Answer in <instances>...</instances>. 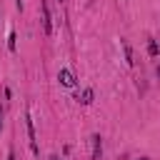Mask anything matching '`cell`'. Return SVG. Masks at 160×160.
I'll return each mask as SVG.
<instances>
[{"instance_id":"obj_1","label":"cell","mask_w":160,"mask_h":160,"mask_svg":"<svg viewBox=\"0 0 160 160\" xmlns=\"http://www.w3.org/2000/svg\"><path fill=\"white\" fill-rule=\"evenodd\" d=\"M58 80H60L65 88H75V75H72V70H68V68H62V70L58 72Z\"/></svg>"},{"instance_id":"obj_2","label":"cell","mask_w":160,"mask_h":160,"mask_svg":"<svg viewBox=\"0 0 160 160\" xmlns=\"http://www.w3.org/2000/svg\"><path fill=\"white\" fill-rule=\"evenodd\" d=\"M25 122H28V135H30V148H32V152H38V142H35V125H32V118H30V112H28V118H25Z\"/></svg>"},{"instance_id":"obj_3","label":"cell","mask_w":160,"mask_h":160,"mask_svg":"<svg viewBox=\"0 0 160 160\" xmlns=\"http://www.w3.org/2000/svg\"><path fill=\"white\" fill-rule=\"evenodd\" d=\"M100 152H102V148H100V135H92V160H100Z\"/></svg>"},{"instance_id":"obj_4","label":"cell","mask_w":160,"mask_h":160,"mask_svg":"<svg viewBox=\"0 0 160 160\" xmlns=\"http://www.w3.org/2000/svg\"><path fill=\"white\" fill-rule=\"evenodd\" d=\"M42 25H45V32L50 35V32H52V25H50V12H48L45 5H42Z\"/></svg>"},{"instance_id":"obj_5","label":"cell","mask_w":160,"mask_h":160,"mask_svg":"<svg viewBox=\"0 0 160 160\" xmlns=\"http://www.w3.org/2000/svg\"><path fill=\"white\" fill-rule=\"evenodd\" d=\"M122 48H125V60H128V65H132V48H130V42L122 40Z\"/></svg>"},{"instance_id":"obj_6","label":"cell","mask_w":160,"mask_h":160,"mask_svg":"<svg viewBox=\"0 0 160 160\" xmlns=\"http://www.w3.org/2000/svg\"><path fill=\"white\" fill-rule=\"evenodd\" d=\"M148 52H150V58H158L160 48H158V42H155V40H150V42H148Z\"/></svg>"},{"instance_id":"obj_7","label":"cell","mask_w":160,"mask_h":160,"mask_svg":"<svg viewBox=\"0 0 160 160\" xmlns=\"http://www.w3.org/2000/svg\"><path fill=\"white\" fill-rule=\"evenodd\" d=\"M82 105H90L92 102V90H82V100H80Z\"/></svg>"},{"instance_id":"obj_8","label":"cell","mask_w":160,"mask_h":160,"mask_svg":"<svg viewBox=\"0 0 160 160\" xmlns=\"http://www.w3.org/2000/svg\"><path fill=\"white\" fill-rule=\"evenodd\" d=\"M0 130H2V108H0Z\"/></svg>"},{"instance_id":"obj_9","label":"cell","mask_w":160,"mask_h":160,"mask_svg":"<svg viewBox=\"0 0 160 160\" xmlns=\"http://www.w3.org/2000/svg\"><path fill=\"white\" fill-rule=\"evenodd\" d=\"M140 160H148V158H140Z\"/></svg>"},{"instance_id":"obj_10","label":"cell","mask_w":160,"mask_h":160,"mask_svg":"<svg viewBox=\"0 0 160 160\" xmlns=\"http://www.w3.org/2000/svg\"><path fill=\"white\" fill-rule=\"evenodd\" d=\"M158 75H160V68H158Z\"/></svg>"}]
</instances>
